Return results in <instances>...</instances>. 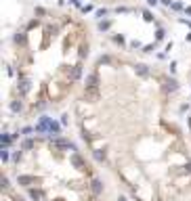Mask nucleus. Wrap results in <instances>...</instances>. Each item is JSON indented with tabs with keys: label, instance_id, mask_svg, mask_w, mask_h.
<instances>
[{
	"label": "nucleus",
	"instance_id": "f257e3e1",
	"mask_svg": "<svg viewBox=\"0 0 191 201\" xmlns=\"http://www.w3.org/2000/svg\"><path fill=\"white\" fill-rule=\"evenodd\" d=\"M168 80L149 65L99 59L76 99L84 145L137 201L191 193V142L172 118Z\"/></svg>",
	"mask_w": 191,
	"mask_h": 201
},
{
	"label": "nucleus",
	"instance_id": "f03ea898",
	"mask_svg": "<svg viewBox=\"0 0 191 201\" xmlns=\"http://www.w3.org/2000/svg\"><path fill=\"white\" fill-rule=\"evenodd\" d=\"M88 27L67 13H42L17 34L6 75V103L30 118L67 103L88 59Z\"/></svg>",
	"mask_w": 191,
	"mask_h": 201
},
{
	"label": "nucleus",
	"instance_id": "7ed1b4c3",
	"mask_svg": "<svg viewBox=\"0 0 191 201\" xmlns=\"http://www.w3.org/2000/svg\"><path fill=\"white\" fill-rule=\"evenodd\" d=\"M13 176L32 201H99L103 191L88 157L59 136L25 141L13 157Z\"/></svg>",
	"mask_w": 191,
	"mask_h": 201
},
{
	"label": "nucleus",
	"instance_id": "20e7f679",
	"mask_svg": "<svg viewBox=\"0 0 191 201\" xmlns=\"http://www.w3.org/2000/svg\"><path fill=\"white\" fill-rule=\"evenodd\" d=\"M187 136H189V142H191V118H189V134Z\"/></svg>",
	"mask_w": 191,
	"mask_h": 201
}]
</instances>
